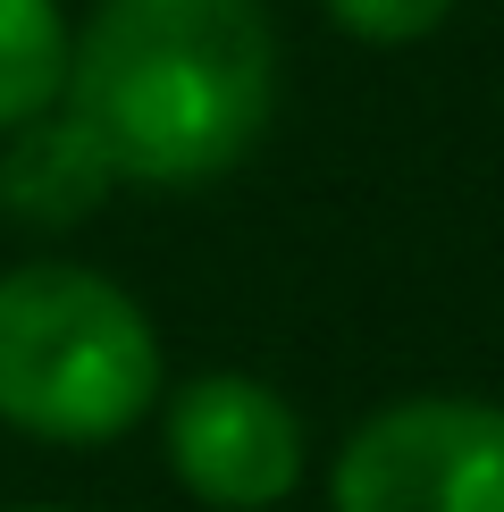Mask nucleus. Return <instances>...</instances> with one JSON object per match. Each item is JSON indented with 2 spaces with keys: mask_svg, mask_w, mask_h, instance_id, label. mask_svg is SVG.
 <instances>
[{
  "mask_svg": "<svg viewBox=\"0 0 504 512\" xmlns=\"http://www.w3.org/2000/svg\"><path fill=\"white\" fill-rule=\"evenodd\" d=\"M328 17L362 42H420L454 17V0H328Z\"/></svg>",
  "mask_w": 504,
  "mask_h": 512,
  "instance_id": "0eeeda50",
  "label": "nucleus"
},
{
  "mask_svg": "<svg viewBox=\"0 0 504 512\" xmlns=\"http://www.w3.org/2000/svg\"><path fill=\"white\" fill-rule=\"evenodd\" d=\"M42 512H51V504H42Z\"/></svg>",
  "mask_w": 504,
  "mask_h": 512,
  "instance_id": "6e6552de",
  "label": "nucleus"
},
{
  "mask_svg": "<svg viewBox=\"0 0 504 512\" xmlns=\"http://www.w3.org/2000/svg\"><path fill=\"white\" fill-rule=\"evenodd\" d=\"M68 9L59 0H0V135L68 101Z\"/></svg>",
  "mask_w": 504,
  "mask_h": 512,
  "instance_id": "423d86ee",
  "label": "nucleus"
},
{
  "mask_svg": "<svg viewBox=\"0 0 504 512\" xmlns=\"http://www.w3.org/2000/svg\"><path fill=\"white\" fill-rule=\"evenodd\" d=\"M68 110L118 185H210L278 110V34L261 0H101L68 59Z\"/></svg>",
  "mask_w": 504,
  "mask_h": 512,
  "instance_id": "f257e3e1",
  "label": "nucleus"
},
{
  "mask_svg": "<svg viewBox=\"0 0 504 512\" xmlns=\"http://www.w3.org/2000/svg\"><path fill=\"white\" fill-rule=\"evenodd\" d=\"M336 512H504V412L471 395H412L345 437Z\"/></svg>",
  "mask_w": 504,
  "mask_h": 512,
  "instance_id": "7ed1b4c3",
  "label": "nucleus"
},
{
  "mask_svg": "<svg viewBox=\"0 0 504 512\" xmlns=\"http://www.w3.org/2000/svg\"><path fill=\"white\" fill-rule=\"evenodd\" d=\"M168 462L210 512H269L303 479V420L261 378L210 370L168 403Z\"/></svg>",
  "mask_w": 504,
  "mask_h": 512,
  "instance_id": "20e7f679",
  "label": "nucleus"
},
{
  "mask_svg": "<svg viewBox=\"0 0 504 512\" xmlns=\"http://www.w3.org/2000/svg\"><path fill=\"white\" fill-rule=\"evenodd\" d=\"M110 194H118V168H110V152L93 143V126L68 101L26 118L9 135V152H0V210L26 219L34 236H59V227L93 219Z\"/></svg>",
  "mask_w": 504,
  "mask_h": 512,
  "instance_id": "39448f33",
  "label": "nucleus"
},
{
  "mask_svg": "<svg viewBox=\"0 0 504 512\" xmlns=\"http://www.w3.org/2000/svg\"><path fill=\"white\" fill-rule=\"evenodd\" d=\"M160 395V336L126 286L76 261L0 277V420L42 445H110Z\"/></svg>",
  "mask_w": 504,
  "mask_h": 512,
  "instance_id": "f03ea898",
  "label": "nucleus"
}]
</instances>
